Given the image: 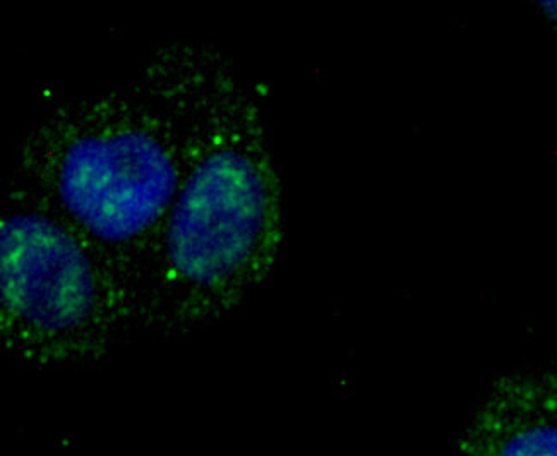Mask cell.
I'll return each mask as SVG.
<instances>
[{
  "instance_id": "cell-3",
  "label": "cell",
  "mask_w": 557,
  "mask_h": 456,
  "mask_svg": "<svg viewBox=\"0 0 557 456\" xmlns=\"http://www.w3.org/2000/svg\"><path fill=\"white\" fill-rule=\"evenodd\" d=\"M136 332L121 288L82 235L9 178L0 194V336L32 369L83 368Z\"/></svg>"
},
{
  "instance_id": "cell-5",
  "label": "cell",
  "mask_w": 557,
  "mask_h": 456,
  "mask_svg": "<svg viewBox=\"0 0 557 456\" xmlns=\"http://www.w3.org/2000/svg\"><path fill=\"white\" fill-rule=\"evenodd\" d=\"M542 9L547 13V16H550V20L557 23V2H544Z\"/></svg>"
},
{
  "instance_id": "cell-1",
  "label": "cell",
  "mask_w": 557,
  "mask_h": 456,
  "mask_svg": "<svg viewBox=\"0 0 557 456\" xmlns=\"http://www.w3.org/2000/svg\"><path fill=\"white\" fill-rule=\"evenodd\" d=\"M240 74L205 41L160 44L119 85L50 95L9 178L73 226L121 288L138 330L143 275L199 143Z\"/></svg>"
},
{
  "instance_id": "cell-4",
  "label": "cell",
  "mask_w": 557,
  "mask_h": 456,
  "mask_svg": "<svg viewBox=\"0 0 557 456\" xmlns=\"http://www.w3.org/2000/svg\"><path fill=\"white\" fill-rule=\"evenodd\" d=\"M458 456H557V368L488 387L461 429Z\"/></svg>"
},
{
  "instance_id": "cell-2",
  "label": "cell",
  "mask_w": 557,
  "mask_h": 456,
  "mask_svg": "<svg viewBox=\"0 0 557 456\" xmlns=\"http://www.w3.org/2000/svg\"><path fill=\"white\" fill-rule=\"evenodd\" d=\"M283 184L263 103L238 77L214 112L151 250L138 330L187 336L237 311L275 270Z\"/></svg>"
}]
</instances>
